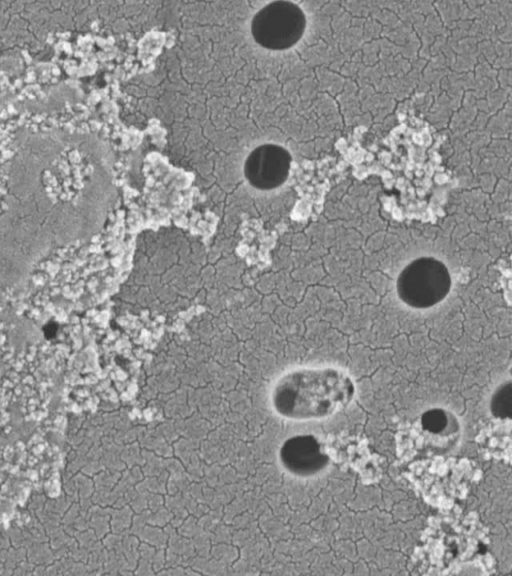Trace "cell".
<instances>
[{"label": "cell", "mask_w": 512, "mask_h": 576, "mask_svg": "<svg viewBox=\"0 0 512 576\" xmlns=\"http://www.w3.org/2000/svg\"><path fill=\"white\" fill-rule=\"evenodd\" d=\"M304 29L301 10L286 1H275L265 5L251 21L254 40L270 50L291 47L300 38Z\"/></svg>", "instance_id": "277c9868"}, {"label": "cell", "mask_w": 512, "mask_h": 576, "mask_svg": "<svg viewBox=\"0 0 512 576\" xmlns=\"http://www.w3.org/2000/svg\"><path fill=\"white\" fill-rule=\"evenodd\" d=\"M280 460L290 473L297 476H311L328 466L329 455L316 437L297 435L283 443Z\"/></svg>", "instance_id": "8992f818"}, {"label": "cell", "mask_w": 512, "mask_h": 576, "mask_svg": "<svg viewBox=\"0 0 512 576\" xmlns=\"http://www.w3.org/2000/svg\"><path fill=\"white\" fill-rule=\"evenodd\" d=\"M459 435L460 425L456 416L445 409L433 408L399 433L398 447L408 458L431 457L450 450Z\"/></svg>", "instance_id": "3957f363"}, {"label": "cell", "mask_w": 512, "mask_h": 576, "mask_svg": "<svg viewBox=\"0 0 512 576\" xmlns=\"http://www.w3.org/2000/svg\"><path fill=\"white\" fill-rule=\"evenodd\" d=\"M491 412L495 417L506 419L512 415V383L501 384L491 398Z\"/></svg>", "instance_id": "52a82bcc"}, {"label": "cell", "mask_w": 512, "mask_h": 576, "mask_svg": "<svg viewBox=\"0 0 512 576\" xmlns=\"http://www.w3.org/2000/svg\"><path fill=\"white\" fill-rule=\"evenodd\" d=\"M57 332V324L49 323L44 327V334L47 338L53 337Z\"/></svg>", "instance_id": "ba28073f"}, {"label": "cell", "mask_w": 512, "mask_h": 576, "mask_svg": "<svg viewBox=\"0 0 512 576\" xmlns=\"http://www.w3.org/2000/svg\"><path fill=\"white\" fill-rule=\"evenodd\" d=\"M355 395L352 378L334 367L291 370L282 375L271 391L277 414L297 421L318 420L347 407Z\"/></svg>", "instance_id": "6da1fadb"}, {"label": "cell", "mask_w": 512, "mask_h": 576, "mask_svg": "<svg viewBox=\"0 0 512 576\" xmlns=\"http://www.w3.org/2000/svg\"><path fill=\"white\" fill-rule=\"evenodd\" d=\"M290 155L275 144H263L248 155L244 163V176L251 186L259 190H271L287 179Z\"/></svg>", "instance_id": "5b68a950"}, {"label": "cell", "mask_w": 512, "mask_h": 576, "mask_svg": "<svg viewBox=\"0 0 512 576\" xmlns=\"http://www.w3.org/2000/svg\"><path fill=\"white\" fill-rule=\"evenodd\" d=\"M451 285V274L445 263L435 257L422 256L401 270L396 290L399 299L407 306L427 309L442 302Z\"/></svg>", "instance_id": "7a4b0ae2"}]
</instances>
